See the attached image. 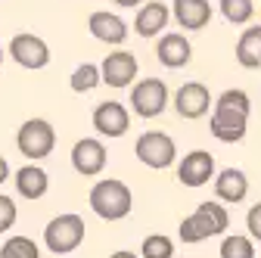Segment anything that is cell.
Segmentation results:
<instances>
[{
  "instance_id": "obj_1",
  "label": "cell",
  "mask_w": 261,
  "mask_h": 258,
  "mask_svg": "<svg viewBox=\"0 0 261 258\" xmlns=\"http://www.w3.org/2000/svg\"><path fill=\"white\" fill-rule=\"evenodd\" d=\"M215 103L212 112V134L221 143H240L246 137V127H249V96L246 90H224Z\"/></svg>"
},
{
  "instance_id": "obj_2",
  "label": "cell",
  "mask_w": 261,
  "mask_h": 258,
  "mask_svg": "<svg viewBox=\"0 0 261 258\" xmlns=\"http://www.w3.org/2000/svg\"><path fill=\"white\" fill-rule=\"evenodd\" d=\"M90 209L100 215L103 221H121L130 215L134 209V196H130V187L124 180L106 177V180H96L90 190Z\"/></svg>"
},
{
  "instance_id": "obj_3",
  "label": "cell",
  "mask_w": 261,
  "mask_h": 258,
  "mask_svg": "<svg viewBox=\"0 0 261 258\" xmlns=\"http://www.w3.org/2000/svg\"><path fill=\"white\" fill-rule=\"evenodd\" d=\"M227 224H230V215L221 202H202L193 215H187L180 221V240L184 243H202L208 237H218L227 230Z\"/></svg>"
},
{
  "instance_id": "obj_4",
  "label": "cell",
  "mask_w": 261,
  "mask_h": 258,
  "mask_svg": "<svg viewBox=\"0 0 261 258\" xmlns=\"http://www.w3.org/2000/svg\"><path fill=\"white\" fill-rule=\"evenodd\" d=\"M16 143H19V152L25 159H47L56 146V131H53V124L44 121V118H28L22 127H19V134H16Z\"/></svg>"
},
{
  "instance_id": "obj_5",
  "label": "cell",
  "mask_w": 261,
  "mask_h": 258,
  "mask_svg": "<svg viewBox=\"0 0 261 258\" xmlns=\"http://www.w3.org/2000/svg\"><path fill=\"white\" fill-rule=\"evenodd\" d=\"M81 240H84V218H78V215H59L44 227V243L56 255L78 249Z\"/></svg>"
},
{
  "instance_id": "obj_6",
  "label": "cell",
  "mask_w": 261,
  "mask_h": 258,
  "mask_svg": "<svg viewBox=\"0 0 261 258\" xmlns=\"http://www.w3.org/2000/svg\"><path fill=\"white\" fill-rule=\"evenodd\" d=\"M168 106V87L162 78H143L130 90V109L140 118H155Z\"/></svg>"
},
{
  "instance_id": "obj_7",
  "label": "cell",
  "mask_w": 261,
  "mask_h": 258,
  "mask_svg": "<svg viewBox=\"0 0 261 258\" xmlns=\"http://www.w3.org/2000/svg\"><path fill=\"white\" fill-rule=\"evenodd\" d=\"M134 152H137V159H140L143 165H149V168H155V171L174 165V159H177L174 140H171L168 134H162V131H146V134H140Z\"/></svg>"
},
{
  "instance_id": "obj_8",
  "label": "cell",
  "mask_w": 261,
  "mask_h": 258,
  "mask_svg": "<svg viewBox=\"0 0 261 258\" xmlns=\"http://www.w3.org/2000/svg\"><path fill=\"white\" fill-rule=\"evenodd\" d=\"M212 106V93L202 81H187L174 93V109L180 118H202Z\"/></svg>"
},
{
  "instance_id": "obj_9",
  "label": "cell",
  "mask_w": 261,
  "mask_h": 258,
  "mask_svg": "<svg viewBox=\"0 0 261 258\" xmlns=\"http://www.w3.org/2000/svg\"><path fill=\"white\" fill-rule=\"evenodd\" d=\"M134 75H137V56L127 53V50H112L103 59V66H100V78L109 87H127V84H134Z\"/></svg>"
},
{
  "instance_id": "obj_10",
  "label": "cell",
  "mask_w": 261,
  "mask_h": 258,
  "mask_svg": "<svg viewBox=\"0 0 261 258\" xmlns=\"http://www.w3.org/2000/svg\"><path fill=\"white\" fill-rule=\"evenodd\" d=\"M215 174V156L208 149H193L184 156V162L177 165V180L184 187H202Z\"/></svg>"
},
{
  "instance_id": "obj_11",
  "label": "cell",
  "mask_w": 261,
  "mask_h": 258,
  "mask_svg": "<svg viewBox=\"0 0 261 258\" xmlns=\"http://www.w3.org/2000/svg\"><path fill=\"white\" fill-rule=\"evenodd\" d=\"M10 56L19 62L22 69H44L50 62V50L41 38L35 35H16L10 41Z\"/></svg>"
},
{
  "instance_id": "obj_12",
  "label": "cell",
  "mask_w": 261,
  "mask_h": 258,
  "mask_svg": "<svg viewBox=\"0 0 261 258\" xmlns=\"http://www.w3.org/2000/svg\"><path fill=\"white\" fill-rule=\"evenodd\" d=\"M93 127L100 131L103 137H121L127 134V127H130V115L121 103L115 100H106L93 109Z\"/></svg>"
},
{
  "instance_id": "obj_13",
  "label": "cell",
  "mask_w": 261,
  "mask_h": 258,
  "mask_svg": "<svg viewBox=\"0 0 261 258\" xmlns=\"http://www.w3.org/2000/svg\"><path fill=\"white\" fill-rule=\"evenodd\" d=\"M72 165L78 174L84 177H93V174H100L106 168V146L100 140H93V137H84L75 143L72 149Z\"/></svg>"
},
{
  "instance_id": "obj_14",
  "label": "cell",
  "mask_w": 261,
  "mask_h": 258,
  "mask_svg": "<svg viewBox=\"0 0 261 258\" xmlns=\"http://www.w3.org/2000/svg\"><path fill=\"white\" fill-rule=\"evenodd\" d=\"M87 28H90V35L96 41H103V44H124V38H127V25L115 13H106V10L90 13Z\"/></svg>"
},
{
  "instance_id": "obj_15",
  "label": "cell",
  "mask_w": 261,
  "mask_h": 258,
  "mask_svg": "<svg viewBox=\"0 0 261 258\" xmlns=\"http://www.w3.org/2000/svg\"><path fill=\"white\" fill-rule=\"evenodd\" d=\"M190 53H193V47L184 35H162L159 47H155V56L165 69H184L190 62Z\"/></svg>"
},
{
  "instance_id": "obj_16",
  "label": "cell",
  "mask_w": 261,
  "mask_h": 258,
  "mask_svg": "<svg viewBox=\"0 0 261 258\" xmlns=\"http://www.w3.org/2000/svg\"><path fill=\"white\" fill-rule=\"evenodd\" d=\"M174 19L187 31H199L212 22V7L208 0H174Z\"/></svg>"
},
{
  "instance_id": "obj_17",
  "label": "cell",
  "mask_w": 261,
  "mask_h": 258,
  "mask_svg": "<svg viewBox=\"0 0 261 258\" xmlns=\"http://www.w3.org/2000/svg\"><path fill=\"white\" fill-rule=\"evenodd\" d=\"M215 193H218V199L237 205V202L246 199V193H249V177H246L240 168H224V171L215 177Z\"/></svg>"
},
{
  "instance_id": "obj_18",
  "label": "cell",
  "mask_w": 261,
  "mask_h": 258,
  "mask_svg": "<svg viewBox=\"0 0 261 258\" xmlns=\"http://www.w3.org/2000/svg\"><path fill=\"white\" fill-rule=\"evenodd\" d=\"M168 7L165 4H146V7H140V13H137V19H134V31L140 38H155L162 28L168 25Z\"/></svg>"
},
{
  "instance_id": "obj_19",
  "label": "cell",
  "mask_w": 261,
  "mask_h": 258,
  "mask_svg": "<svg viewBox=\"0 0 261 258\" xmlns=\"http://www.w3.org/2000/svg\"><path fill=\"white\" fill-rule=\"evenodd\" d=\"M50 180H47V171L38 168V165H25L16 171V190H19V196L25 199H41L44 193H47Z\"/></svg>"
},
{
  "instance_id": "obj_20",
  "label": "cell",
  "mask_w": 261,
  "mask_h": 258,
  "mask_svg": "<svg viewBox=\"0 0 261 258\" xmlns=\"http://www.w3.org/2000/svg\"><path fill=\"white\" fill-rule=\"evenodd\" d=\"M237 62L243 69H258L261 66V25L246 28L237 41Z\"/></svg>"
},
{
  "instance_id": "obj_21",
  "label": "cell",
  "mask_w": 261,
  "mask_h": 258,
  "mask_svg": "<svg viewBox=\"0 0 261 258\" xmlns=\"http://www.w3.org/2000/svg\"><path fill=\"white\" fill-rule=\"evenodd\" d=\"M0 258H41L35 240L28 237H10L4 246H0Z\"/></svg>"
},
{
  "instance_id": "obj_22",
  "label": "cell",
  "mask_w": 261,
  "mask_h": 258,
  "mask_svg": "<svg viewBox=\"0 0 261 258\" xmlns=\"http://www.w3.org/2000/svg\"><path fill=\"white\" fill-rule=\"evenodd\" d=\"M221 258H255V243L249 237H224L221 243Z\"/></svg>"
},
{
  "instance_id": "obj_23",
  "label": "cell",
  "mask_w": 261,
  "mask_h": 258,
  "mask_svg": "<svg viewBox=\"0 0 261 258\" xmlns=\"http://www.w3.org/2000/svg\"><path fill=\"white\" fill-rule=\"evenodd\" d=\"M221 13L227 22H233V25H246L255 13V4L252 0H221Z\"/></svg>"
},
{
  "instance_id": "obj_24",
  "label": "cell",
  "mask_w": 261,
  "mask_h": 258,
  "mask_svg": "<svg viewBox=\"0 0 261 258\" xmlns=\"http://www.w3.org/2000/svg\"><path fill=\"white\" fill-rule=\"evenodd\" d=\"M100 81H103V78H100V69L90 66V62H84V66H78L75 75H72V90H75V93H90Z\"/></svg>"
},
{
  "instance_id": "obj_25",
  "label": "cell",
  "mask_w": 261,
  "mask_h": 258,
  "mask_svg": "<svg viewBox=\"0 0 261 258\" xmlns=\"http://www.w3.org/2000/svg\"><path fill=\"white\" fill-rule=\"evenodd\" d=\"M140 252H143V258H171L174 255V243L165 234H152V237L143 240Z\"/></svg>"
},
{
  "instance_id": "obj_26",
  "label": "cell",
  "mask_w": 261,
  "mask_h": 258,
  "mask_svg": "<svg viewBox=\"0 0 261 258\" xmlns=\"http://www.w3.org/2000/svg\"><path fill=\"white\" fill-rule=\"evenodd\" d=\"M16 224V202L10 196H0V234H7Z\"/></svg>"
},
{
  "instance_id": "obj_27",
  "label": "cell",
  "mask_w": 261,
  "mask_h": 258,
  "mask_svg": "<svg viewBox=\"0 0 261 258\" xmlns=\"http://www.w3.org/2000/svg\"><path fill=\"white\" fill-rule=\"evenodd\" d=\"M246 224H249V234H252V240H258V243H261V202L249 209V215H246Z\"/></svg>"
},
{
  "instance_id": "obj_28",
  "label": "cell",
  "mask_w": 261,
  "mask_h": 258,
  "mask_svg": "<svg viewBox=\"0 0 261 258\" xmlns=\"http://www.w3.org/2000/svg\"><path fill=\"white\" fill-rule=\"evenodd\" d=\"M7 177H10V165H7V159L0 156V184H4Z\"/></svg>"
},
{
  "instance_id": "obj_29",
  "label": "cell",
  "mask_w": 261,
  "mask_h": 258,
  "mask_svg": "<svg viewBox=\"0 0 261 258\" xmlns=\"http://www.w3.org/2000/svg\"><path fill=\"white\" fill-rule=\"evenodd\" d=\"M109 258H137V255H134V252H127V249H118V252H112Z\"/></svg>"
},
{
  "instance_id": "obj_30",
  "label": "cell",
  "mask_w": 261,
  "mask_h": 258,
  "mask_svg": "<svg viewBox=\"0 0 261 258\" xmlns=\"http://www.w3.org/2000/svg\"><path fill=\"white\" fill-rule=\"evenodd\" d=\"M115 4H118V7H130V10H134V7H140V4H143V0H115Z\"/></svg>"
},
{
  "instance_id": "obj_31",
  "label": "cell",
  "mask_w": 261,
  "mask_h": 258,
  "mask_svg": "<svg viewBox=\"0 0 261 258\" xmlns=\"http://www.w3.org/2000/svg\"><path fill=\"white\" fill-rule=\"evenodd\" d=\"M0 62H4V50H0Z\"/></svg>"
}]
</instances>
